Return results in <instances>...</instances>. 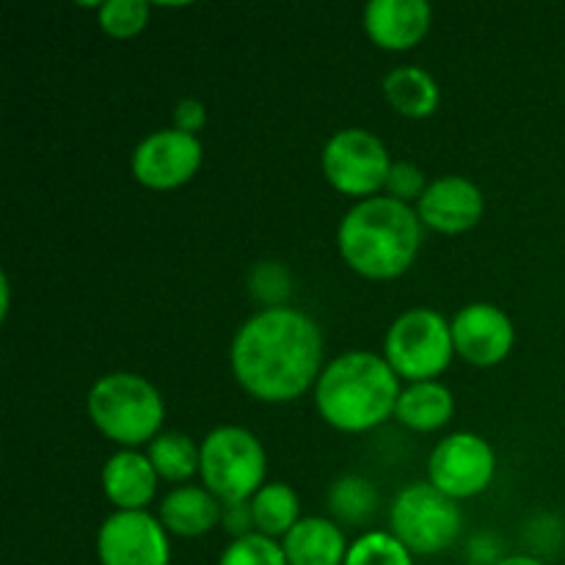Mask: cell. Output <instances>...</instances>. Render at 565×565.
Listing matches in <instances>:
<instances>
[{
  "label": "cell",
  "mask_w": 565,
  "mask_h": 565,
  "mask_svg": "<svg viewBox=\"0 0 565 565\" xmlns=\"http://www.w3.org/2000/svg\"><path fill=\"white\" fill-rule=\"evenodd\" d=\"M221 524H224L226 533L235 539H246V535L257 533L254 527V513L252 502H232V505H224V516H221Z\"/></svg>",
  "instance_id": "obj_28"
},
{
  "label": "cell",
  "mask_w": 565,
  "mask_h": 565,
  "mask_svg": "<svg viewBox=\"0 0 565 565\" xmlns=\"http://www.w3.org/2000/svg\"><path fill=\"white\" fill-rule=\"evenodd\" d=\"M254 527L268 539H285L301 522V502L287 483H265L252 500Z\"/></svg>",
  "instance_id": "obj_20"
},
{
  "label": "cell",
  "mask_w": 565,
  "mask_h": 565,
  "mask_svg": "<svg viewBox=\"0 0 565 565\" xmlns=\"http://www.w3.org/2000/svg\"><path fill=\"white\" fill-rule=\"evenodd\" d=\"M494 565H550V563H544L541 557H533V555H508V557H500Z\"/></svg>",
  "instance_id": "obj_30"
},
{
  "label": "cell",
  "mask_w": 565,
  "mask_h": 565,
  "mask_svg": "<svg viewBox=\"0 0 565 565\" xmlns=\"http://www.w3.org/2000/svg\"><path fill=\"white\" fill-rule=\"evenodd\" d=\"M230 364L243 392L257 401H298L323 373V334L301 309H263L237 329Z\"/></svg>",
  "instance_id": "obj_1"
},
{
  "label": "cell",
  "mask_w": 565,
  "mask_h": 565,
  "mask_svg": "<svg viewBox=\"0 0 565 565\" xmlns=\"http://www.w3.org/2000/svg\"><path fill=\"white\" fill-rule=\"evenodd\" d=\"M158 480L149 456L136 450L114 452L103 467V491L116 511H147Z\"/></svg>",
  "instance_id": "obj_15"
},
{
  "label": "cell",
  "mask_w": 565,
  "mask_h": 565,
  "mask_svg": "<svg viewBox=\"0 0 565 565\" xmlns=\"http://www.w3.org/2000/svg\"><path fill=\"white\" fill-rule=\"evenodd\" d=\"M345 565H414V555L392 533L373 530L353 541Z\"/></svg>",
  "instance_id": "obj_23"
},
{
  "label": "cell",
  "mask_w": 565,
  "mask_h": 565,
  "mask_svg": "<svg viewBox=\"0 0 565 565\" xmlns=\"http://www.w3.org/2000/svg\"><path fill=\"white\" fill-rule=\"evenodd\" d=\"M0 292H3V303H0V318H6L9 315V279H0Z\"/></svg>",
  "instance_id": "obj_31"
},
{
  "label": "cell",
  "mask_w": 565,
  "mask_h": 565,
  "mask_svg": "<svg viewBox=\"0 0 565 565\" xmlns=\"http://www.w3.org/2000/svg\"><path fill=\"white\" fill-rule=\"evenodd\" d=\"M456 353L475 367H494L513 351V320L494 303H469L452 318Z\"/></svg>",
  "instance_id": "obj_12"
},
{
  "label": "cell",
  "mask_w": 565,
  "mask_h": 565,
  "mask_svg": "<svg viewBox=\"0 0 565 565\" xmlns=\"http://www.w3.org/2000/svg\"><path fill=\"white\" fill-rule=\"evenodd\" d=\"M248 287H252V296L265 303V309L287 307L285 301L292 290L290 274L281 263H259L248 276Z\"/></svg>",
  "instance_id": "obj_26"
},
{
  "label": "cell",
  "mask_w": 565,
  "mask_h": 565,
  "mask_svg": "<svg viewBox=\"0 0 565 565\" xmlns=\"http://www.w3.org/2000/svg\"><path fill=\"white\" fill-rule=\"evenodd\" d=\"M494 447L469 430L445 436L428 458V483L456 502L483 494L494 480Z\"/></svg>",
  "instance_id": "obj_9"
},
{
  "label": "cell",
  "mask_w": 565,
  "mask_h": 565,
  "mask_svg": "<svg viewBox=\"0 0 565 565\" xmlns=\"http://www.w3.org/2000/svg\"><path fill=\"white\" fill-rule=\"evenodd\" d=\"M379 505V491L362 475H345L329 491V508L340 522L364 524Z\"/></svg>",
  "instance_id": "obj_22"
},
{
  "label": "cell",
  "mask_w": 565,
  "mask_h": 565,
  "mask_svg": "<svg viewBox=\"0 0 565 565\" xmlns=\"http://www.w3.org/2000/svg\"><path fill=\"white\" fill-rule=\"evenodd\" d=\"M202 158L199 136L166 127L138 143L132 152V177L152 191H174L196 177Z\"/></svg>",
  "instance_id": "obj_11"
},
{
  "label": "cell",
  "mask_w": 565,
  "mask_h": 565,
  "mask_svg": "<svg viewBox=\"0 0 565 565\" xmlns=\"http://www.w3.org/2000/svg\"><path fill=\"white\" fill-rule=\"evenodd\" d=\"M147 456L158 478L169 480V483H185L199 472L202 447L185 434H160L149 441Z\"/></svg>",
  "instance_id": "obj_21"
},
{
  "label": "cell",
  "mask_w": 565,
  "mask_h": 565,
  "mask_svg": "<svg viewBox=\"0 0 565 565\" xmlns=\"http://www.w3.org/2000/svg\"><path fill=\"white\" fill-rule=\"evenodd\" d=\"M224 516V502L204 486H180L160 502L158 519L177 539H202L213 533Z\"/></svg>",
  "instance_id": "obj_16"
},
{
  "label": "cell",
  "mask_w": 565,
  "mask_h": 565,
  "mask_svg": "<svg viewBox=\"0 0 565 565\" xmlns=\"http://www.w3.org/2000/svg\"><path fill=\"white\" fill-rule=\"evenodd\" d=\"M384 94L392 108L408 119H428L439 108V83L419 66H397L384 77Z\"/></svg>",
  "instance_id": "obj_19"
},
{
  "label": "cell",
  "mask_w": 565,
  "mask_h": 565,
  "mask_svg": "<svg viewBox=\"0 0 565 565\" xmlns=\"http://www.w3.org/2000/svg\"><path fill=\"white\" fill-rule=\"evenodd\" d=\"M204 125H207V110H204V105L199 103V99H180V103L174 105L177 130L196 136V132L204 130Z\"/></svg>",
  "instance_id": "obj_29"
},
{
  "label": "cell",
  "mask_w": 565,
  "mask_h": 565,
  "mask_svg": "<svg viewBox=\"0 0 565 565\" xmlns=\"http://www.w3.org/2000/svg\"><path fill=\"white\" fill-rule=\"evenodd\" d=\"M456 412V397L441 381H419L401 392L395 406V419L417 434H434L445 428Z\"/></svg>",
  "instance_id": "obj_18"
},
{
  "label": "cell",
  "mask_w": 565,
  "mask_h": 565,
  "mask_svg": "<svg viewBox=\"0 0 565 565\" xmlns=\"http://www.w3.org/2000/svg\"><path fill=\"white\" fill-rule=\"evenodd\" d=\"M486 199L472 180L458 174L439 177L428 185L417 202V215L423 226L441 235H461L478 226L483 218Z\"/></svg>",
  "instance_id": "obj_13"
},
{
  "label": "cell",
  "mask_w": 565,
  "mask_h": 565,
  "mask_svg": "<svg viewBox=\"0 0 565 565\" xmlns=\"http://www.w3.org/2000/svg\"><path fill=\"white\" fill-rule=\"evenodd\" d=\"M430 17L434 11L425 0H370L364 6V31L375 47L403 53L423 42Z\"/></svg>",
  "instance_id": "obj_14"
},
{
  "label": "cell",
  "mask_w": 565,
  "mask_h": 565,
  "mask_svg": "<svg viewBox=\"0 0 565 565\" xmlns=\"http://www.w3.org/2000/svg\"><path fill=\"white\" fill-rule=\"evenodd\" d=\"M281 550L290 565H345L351 544L331 519L309 516L281 539Z\"/></svg>",
  "instance_id": "obj_17"
},
{
  "label": "cell",
  "mask_w": 565,
  "mask_h": 565,
  "mask_svg": "<svg viewBox=\"0 0 565 565\" xmlns=\"http://www.w3.org/2000/svg\"><path fill=\"white\" fill-rule=\"evenodd\" d=\"M97 11L99 28L114 39L138 36L149 22V3L143 0H105Z\"/></svg>",
  "instance_id": "obj_24"
},
{
  "label": "cell",
  "mask_w": 565,
  "mask_h": 565,
  "mask_svg": "<svg viewBox=\"0 0 565 565\" xmlns=\"http://www.w3.org/2000/svg\"><path fill=\"white\" fill-rule=\"evenodd\" d=\"M428 185L430 182H425V174L419 166L401 160V163H392L390 177H386V196L397 199L403 204H412L423 199Z\"/></svg>",
  "instance_id": "obj_27"
},
{
  "label": "cell",
  "mask_w": 565,
  "mask_h": 565,
  "mask_svg": "<svg viewBox=\"0 0 565 565\" xmlns=\"http://www.w3.org/2000/svg\"><path fill=\"white\" fill-rule=\"evenodd\" d=\"M202 486L224 505L232 502H252L254 494L265 486L268 456L252 430L237 425H221L204 436L202 445Z\"/></svg>",
  "instance_id": "obj_5"
},
{
  "label": "cell",
  "mask_w": 565,
  "mask_h": 565,
  "mask_svg": "<svg viewBox=\"0 0 565 565\" xmlns=\"http://www.w3.org/2000/svg\"><path fill=\"white\" fill-rule=\"evenodd\" d=\"M99 565H169V530L149 511H116L97 533Z\"/></svg>",
  "instance_id": "obj_10"
},
{
  "label": "cell",
  "mask_w": 565,
  "mask_h": 565,
  "mask_svg": "<svg viewBox=\"0 0 565 565\" xmlns=\"http://www.w3.org/2000/svg\"><path fill=\"white\" fill-rule=\"evenodd\" d=\"M452 356H456L452 323L436 309H406L386 331L384 359L397 379L412 384L439 379L450 367Z\"/></svg>",
  "instance_id": "obj_6"
},
{
  "label": "cell",
  "mask_w": 565,
  "mask_h": 565,
  "mask_svg": "<svg viewBox=\"0 0 565 565\" xmlns=\"http://www.w3.org/2000/svg\"><path fill=\"white\" fill-rule=\"evenodd\" d=\"M86 408L105 439L125 450L149 445L160 436L166 406L152 381L136 373H108L88 390Z\"/></svg>",
  "instance_id": "obj_4"
},
{
  "label": "cell",
  "mask_w": 565,
  "mask_h": 565,
  "mask_svg": "<svg viewBox=\"0 0 565 565\" xmlns=\"http://www.w3.org/2000/svg\"><path fill=\"white\" fill-rule=\"evenodd\" d=\"M401 379L384 356L348 351L331 359L315 384V406L331 428L367 434L395 417Z\"/></svg>",
  "instance_id": "obj_3"
},
{
  "label": "cell",
  "mask_w": 565,
  "mask_h": 565,
  "mask_svg": "<svg viewBox=\"0 0 565 565\" xmlns=\"http://www.w3.org/2000/svg\"><path fill=\"white\" fill-rule=\"evenodd\" d=\"M218 565H290L279 541L268 535L252 533L246 539H235L221 552Z\"/></svg>",
  "instance_id": "obj_25"
},
{
  "label": "cell",
  "mask_w": 565,
  "mask_h": 565,
  "mask_svg": "<svg viewBox=\"0 0 565 565\" xmlns=\"http://www.w3.org/2000/svg\"><path fill=\"white\" fill-rule=\"evenodd\" d=\"M463 530V513L452 497L430 483H408L390 508V533L412 555H441Z\"/></svg>",
  "instance_id": "obj_7"
},
{
  "label": "cell",
  "mask_w": 565,
  "mask_h": 565,
  "mask_svg": "<svg viewBox=\"0 0 565 565\" xmlns=\"http://www.w3.org/2000/svg\"><path fill=\"white\" fill-rule=\"evenodd\" d=\"M392 171L390 152L375 132L348 127L334 132L323 147V174L340 193L353 199L379 196Z\"/></svg>",
  "instance_id": "obj_8"
},
{
  "label": "cell",
  "mask_w": 565,
  "mask_h": 565,
  "mask_svg": "<svg viewBox=\"0 0 565 565\" xmlns=\"http://www.w3.org/2000/svg\"><path fill=\"white\" fill-rule=\"evenodd\" d=\"M340 254L359 276L390 281L406 274L423 246V221L417 207L392 196L356 202L337 230Z\"/></svg>",
  "instance_id": "obj_2"
}]
</instances>
